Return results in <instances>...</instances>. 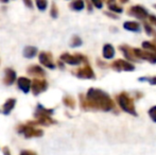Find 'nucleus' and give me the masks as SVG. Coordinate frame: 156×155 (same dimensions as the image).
Masks as SVG:
<instances>
[{
	"label": "nucleus",
	"instance_id": "f257e3e1",
	"mask_svg": "<svg viewBox=\"0 0 156 155\" xmlns=\"http://www.w3.org/2000/svg\"><path fill=\"white\" fill-rule=\"evenodd\" d=\"M81 105L85 110H101L108 112L113 110L115 104L105 91L98 88H90L86 93V97L81 96Z\"/></svg>",
	"mask_w": 156,
	"mask_h": 155
},
{
	"label": "nucleus",
	"instance_id": "f03ea898",
	"mask_svg": "<svg viewBox=\"0 0 156 155\" xmlns=\"http://www.w3.org/2000/svg\"><path fill=\"white\" fill-rule=\"evenodd\" d=\"M54 110L52 108H46L41 104H37L36 110L34 112V118L35 120L33 121H27L28 124L30 125H44V126H49L52 124H55L56 121L52 119L51 116L53 115Z\"/></svg>",
	"mask_w": 156,
	"mask_h": 155
},
{
	"label": "nucleus",
	"instance_id": "7ed1b4c3",
	"mask_svg": "<svg viewBox=\"0 0 156 155\" xmlns=\"http://www.w3.org/2000/svg\"><path fill=\"white\" fill-rule=\"evenodd\" d=\"M17 132L23 134L26 138H32V137H41L44 135V131L41 129H36L35 126L30 124H19L17 125Z\"/></svg>",
	"mask_w": 156,
	"mask_h": 155
},
{
	"label": "nucleus",
	"instance_id": "20e7f679",
	"mask_svg": "<svg viewBox=\"0 0 156 155\" xmlns=\"http://www.w3.org/2000/svg\"><path fill=\"white\" fill-rule=\"evenodd\" d=\"M60 60L63 63L68 65H80L82 63L87 64L88 60L86 58V56H84L81 53H76V54H69V53H63L61 54Z\"/></svg>",
	"mask_w": 156,
	"mask_h": 155
},
{
	"label": "nucleus",
	"instance_id": "39448f33",
	"mask_svg": "<svg viewBox=\"0 0 156 155\" xmlns=\"http://www.w3.org/2000/svg\"><path fill=\"white\" fill-rule=\"evenodd\" d=\"M117 101L119 103L120 107L126 113H129V114L136 115V111H135V106H134V103H133V100L129 97L125 93H120L119 96L117 97Z\"/></svg>",
	"mask_w": 156,
	"mask_h": 155
},
{
	"label": "nucleus",
	"instance_id": "423d86ee",
	"mask_svg": "<svg viewBox=\"0 0 156 155\" xmlns=\"http://www.w3.org/2000/svg\"><path fill=\"white\" fill-rule=\"evenodd\" d=\"M48 88V82L44 79H34L32 81L31 85V90L32 93L34 96H38L41 93H43L44 91H46Z\"/></svg>",
	"mask_w": 156,
	"mask_h": 155
},
{
	"label": "nucleus",
	"instance_id": "0eeeda50",
	"mask_svg": "<svg viewBox=\"0 0 156 155\" xmlns=\"http://www.w3.org/2000/svg\"><path fill=\"white\" fill-rule=\"evenodd\" d=\"M38 61L44 67L49 69H54L55 68V64L53 62V56L50 52L41 51L38 54Z\"/></svg>",
	"mask_w": 156,
	"mask_h": 155
},
{
	"label": "nucleus",
	"instance_id": "6e6552de",
	"mask_svg": "<svg viewBox=\"0 0 156 155\" xmlns=\"http://www.w3.org/2000/svg\"><path fill=\"white\" fill-rule=\"evenodd\" d=\"M73 75L79 79H94L96 75H94L93 68L89 66L88 64H86L84 67H81V68L74 70Z\"/></svg>",
	"mask_w": 156,
	"mask_h": 155
},
{
	"label": "nucleus",
	"instance_id": "1a4fd4ad",
	"mask_svg": "<svg viewBox=\"0 0 156 155\" xmlns=\"http://www.w3.org/2000/svg\"><path fill=\"white\" fill-rule=\"evenodd\" d=\"M134 53H135L137 58L149 61V62L153 63V64L156 63V52L146 51V50H141V49H134Z\"/></svg>",
	"mask_w": 156,
	"mask_h": 155
},
{
	"label": "nucleus",
	"instance_id": "9d476101",
	"mask_svg": "<svg viewBox=\"0 0 156 155\" xmlns=\"http://www.w3.org/2000/svg\"><path fill=\"white\" fill-rule=\"evenodd\" d=\"M112 68L117 71H132L135 69V66L132 63L126 62V61L117 60L112 64Z\"/></svg>",
	"mask_w": 156,
	"mask_h": 155
},
{
	"label": "nucleus",
	"instance_id": "9b49d317",
	"mask_svg": "<svg viewBox=\"0 0 156 155\" xmlns=\"http://www.w3.org/2000/svg\"><path fill=\"white\" fill-rule=\"evenodd\" d=\"M129 15L138 19H144L148 17V11L141 5H134L129 10Z\"/></svg>",
	"mask_w": 156,
	"mask_h": 155
},
{
	"label": "nucleus",
	"instance_id": "f8f14e48",
	"mask_svg": "<svg viewBox=\"0 0 156 155\" xmlns=\"http://www.w3.org/2000/svg\"><path fill=\"white\" fill-rule=\"evenodd\" d=\"M17 81L16 71L13 68H5L4 69V77H3V84L6 86H11Z\"/></svg>",
	"mask_w": 156,
	"mask_h": 155
},
{
	"label": "nucleus",
	"instance_id": "ddd939ff",
	"mask_svg": "<svg viewBox=\"0 0 156 155\" xmlns=\"http://www.w3.org/2000/svg\"><path fill=\"white\" fill-rule=\"evenodd\" d=\"M16 83H17V87H18L23 93H28L30 90H31L32 81L30 80L29 78L20 77V78L17 79Z\"/></svg>",
	"mask_w": 156,
	"mask_h": 155
},
{
	"label": "nucleus",
	"instance_id": "4468645a",
	"mask_svg": "<svg viewBox=\"0 0 156 155\" xmlns=\"http://www.w3.org/2000/svg\"><path fill=\"white\" fill-rule=\"evenodd\" d=\"M27 73L32 77L44 78L46 76V71L39 65H30L27 68Z\"/></svg>",
	"mask_w": 156,
	"mask_h": 155
},
{
	"label": "nucleus",
	"instance_id": "2eb2a0df",
	"mask_svg": "<svg viewBox=\"0 0 156 155\" xmlns=\"http://www.w3.org/2000/svg\"><path fill=\"white\" fill-rule=\"evenodd\" d=\"M15 105H16V99L15 98H9L2 105V114L10 115L11 112L15 108Z\"/></svg>",
	"mask_w": 156,
	"mask_h": 155
},
{
	"label": "nucleus",
	"instance_id": "dca6fc26",
	"mask_svg": "<svg viewBox=\"0 0 156 155\" xmlns=\"http://www.w3.org/2000/svg\"><path fill=\"white\" fill-rule=\"evenodd\" d=\"M37 52H38V50H37L36 47H34V46H27L23 49V53L26 58H33L36 56Z\"/></svg>",
	"mask_w": 156,
	"mask_h": 155
},
{
	"label": "nucleus",
	"instance_id": "f3484780",
	"mask_svg": "<svg viewBox=\"0 0 156 155\" xmlns=\"http://www.w3.org/2000/svg\"><path fill=\"white\" fill-rule=\"evenodd\" d=\"M123 28L127 31L132 32H139L140 31V25L136 21H125L123 23Z\"/></svg>",
	"mask_w": 156,
	"mask_h": 155
},
{
	"label": "nucleus",
	"instance_id": "a211bd4d",
	"mask_svg": "<svg viewBox=\"0 0 156 155\" xmlns=\"http://www.w3.org/2000/svg\"><path fill=\"white\" fill-rule=\"evenodd\" d=\"M102 52H103V56H104L105 58H107V60H109V58H113L114 55H115V49H114L113 46L109 45V44L104 45Z\"/></svg>",
	"mask_w": 156,
	"mask_h": 155
},
{
	"label": "nucleus",
	"instance_id": "6ab92c4d",
	"mask_svg": "<svg viewBox=\"0 0 156 155\" xmlns=\"http://www.w3.org/2000/svg\"><path fill=\"white\" fill-rule=\"evenodd\" d=\"M69 8L71 9L72 11H76V12H79V11H82L83 9L85 8V3L83 0H73V1L70 3Z\"/></svg>",
	"mask_w": 156,
	"mask_h": 155
},
{
	"label": "nucleus",
	"instance_id": "aec40b11",
	"mask_svg": "<svg viewBox=\"0 0 156 155\" xmlns=\"http://www.w3.org/2000/svg\"><path fill=\"white\" fill-rule=\"evenodd\" d=\"M106 2H107V5H108V8L111 11L116 12V13H122L123 12V9L120 8L119 5L116 4V0H106Z\"/></svg>",
	"mask_w": 156,
	"mask_h": 155
},
{
	"label": "nucleus",
	"instance_id": "412c9836",
	"mask_svg": "<svg viewBox=\"0 0 156 155\" xmlns=\"http://www.w3.org/2000/svg\"><path fill=\"white\" fill-rule=\"evenodd\" d=\"M63 103L65 104L67 107H70V108H74L76 107V101L72 97L70 96H65L63 98Z\"/></svg>",
	"mask_w": 156,
	"mask_h": 155
},
{
	"label": "nucleus",
	"instance_id": "4be33fe9",
	"mask_svg": "<svg viewBox=\"0 0 156 155\" xmlns=\"http://www.w3.org/2000/svg\"><path fill=\"white\" fill-rule=\"evenodd\" d=\"M35 3H36L37 9H38L39 11H41V12L46 11V9H47V6H48L47 0H35Z\"/></svg>",
	"mask_w": 156,
	"mask_h": 155
},
{
	"label": "nucleus",
	"instance_id": "5701e85b",
	"mask_svg": "<svg viewBox=\"0 0 156 155\" xmlns=\"http://www.w3.org/2000/svg\"><path fill=\"white\" fill-rule=\"evenodd\" d=\"M81 45H82V39L79 37L78 35L72 36L71 41H70V46L74 48V47H80Z\"/></svg>",
	"mask_w": 156,
	"mask_h": 155
},
{
	"label": "nucleus",
	"instance_id": "b1692460",
	"mask_svg": "<svg viewBox=\"0 0 156 155\" xmlns=\"http://www.w3.org/2000/svg\"><path fill=\"white\" fill-rule=\"evenodd\" d=\"M50 15H51L52 18H58V8H56V5L54 3L51 5V10H50Z\"/></svg>",
	"mask_w": 156,
	"mask_h": 155
},
{
	"label": "nucleus",
	"instance_id": "393cba45",
	"mask_svg": "<svg viewBox=\"0 0 156 155\" xmlns=\"http://www.w3.org/2000/svg\"><path fill=\"white\" fill-rule=\"evenodd\" d=\"M149 115H150V117L152 118L153 121L156 122V105L150 108V111H149Z\"/></svg>",
	"mask_w": 156,
	"mask_h": 155
},
{
	"label": "nucleus",
	"instance_id": "a878e982",
	"mask_svg": "<svg viewBox=\"0 0 156 155\" xmlns=\"http://www.w3.org/2000/svg\"><path fill=\"white\" fill-rule=\"evenodd\" d=\"M93 4L97 9H102L103 6V0H90Z\"/></svg>",
	"mask_w": 156,
	"mask_h": 155
},
{
	"label": "nucleus",
	"instance_id": "bb28decb",
	"mask_svg": "<svg viewBox=\"0 0 156 155\" xmlns=\"http://www.w3.org/2000/svg\"><path fill=\"white\" fill-rule=\"evenodd\" d=\"M19 155H37V154L34 151H31V150H23Z\"/></svg>",
	"mask_w": 156,
	"mask_h": 155
},
{
	"label": "nucleus",
	"instance_id": "cd10ccee",
	"mask_svg": "<svg viewBox=\"0 0 156 155\" xmlns=\"http://www.w3.org/2000/svg\"><path fill=\"white\" fill-rule=\"evenodd\" d=\"M144 29H146V32L149 34V35H151V34L153 33V30H152V28H151L149 25H147V23H146V25H144Z\"/></svg>",
	"mask_w": 156,
	"mask_h": 155
},
{
	"label": "nucleus",
	"instance_id": "c85d7f7f",
	"mask_svg": "<svg viewBox=\"0 0 156 155\" xmlns=\"http://www.w3.org/2000/svg\"><path fill=\"white\" fill-rule=\"evenodd\" d=\"M23 3H25L26 5H27L29 9H32L33 8V2H32V0H23Z\"/></svg>",
	"mask_w": 156,
	"mask_h": 155
},
{
	"label": "nucleus",
	"instance_id": "c756f323",
	"mask_svg": "<svg viewBox=\"0 0 156 155\" xmlns=\"http://www.w3.org/2000/svg\"><path fill=\"white\" fill-rule=\"evenodd\" d=\"M149 20H150V23H152V25H155V27H156V16L150 15V16H149Z\"/></svg>",
	"mask_w": 156,
	"mask_h": 155
},
{
	"label": "nucleus",
	"instance_id": "7c9ffc66",
	"mask_svg": "<svg viewBox=\"0 0 156 155\" xmlns=\"http://www.w3.org/2000/svg\"><path fill=\"white\" fill-rule=\"evenodd\" d=\"M2 153H3V155H12V154H11L10 149H9L8 147H3V148H2Z\"/></svg>",
	"mask_w": 156,
	"mask_h": 155
},
{
	"label": "nucleus",
	"instance_id": "2f4dec72",
	"mask_svg": "<svg viewBox=\"0 0 156 155\" xmlns=\"http://www.w3.org/2000/svg\"><path fill=\"white\" fill-rule=\"evenodd\" d=\"M148 81L150 82V84L152 85H156V77H153V78H149Z\"/></svg>",
	"mask_w": 156,
	"mask_h": 155
},
{
	"label": "nucleus",
	"instance_id": "473e14b6",
	"mask_svg": "<svg viewBox=\"0 0 156 155\" xmlns=\"http://www.w3.org/2000/svg\"><path fill=\"white\" fill-rule=\"evenodd\" d=\"M0 2H2V3H8L9 0H0Z\"/></svg>",
	"mask_w": 156,
	"mask_h": 155
},
{
	"label": "nucleus",
	"instance_id": "72a5a7b5",
	"mask_svg": "<svg viewBox=\"0 0 156 155\" xmlns=\"http://www.w3.org/2000/svg\"><path fill=\"white\" fill-rule=\"evenodd\" d=\"M127 1H129V0H120V2H121V3H126Z\"/></svg>",
	"mask_w": 156,
	"mask_h": 155
},
{
	"label": "nucleus",
	"instance_id": "f704fd0d",
	"mask_svg": "<svg viewBox=\"0 0 156 155\" xmlns=\"http://www.w3.org/2000/svg\"><path fill=\"white\" fill-rule=\"evenodd\" d=\"M155 38H156V35H155Z\"/></svg>",
	"mask_w": 156,
	"mask_h": 155
}]
</instances>
